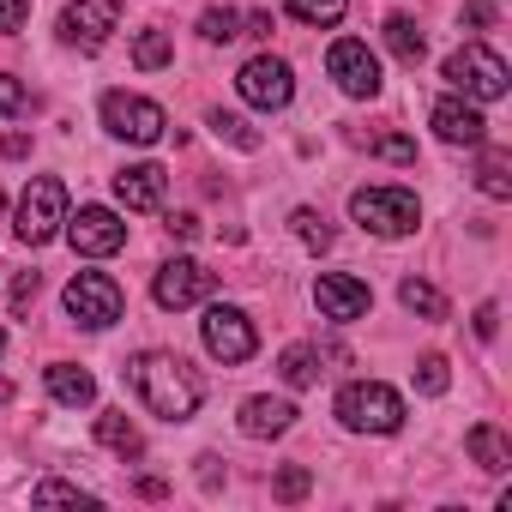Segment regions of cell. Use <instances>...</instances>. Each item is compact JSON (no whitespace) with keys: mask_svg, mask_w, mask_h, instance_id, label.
I'll return each instance as SVG.
<instances>
[{"mask_svg":"<svg viewBox=\"0 0 512 512\" xmlns=\"http://www.w3.org/2000/svg\"><path fill=\"white\" fill-rule=\"evenodd\" d=\"M127 380H133V392L145 398V410L163 416V422H187V416L199 410V398H205V380H199L181 356H169V350L133 356V362H127Z\"/></svg>","mask_w":512,"mask_h":512,"instance_id":"cell-1","label":"cell"},{"mask_svg":"<svg viewBox=\"0 0 512 512\" xmlns=\"http://www.w3.org/2000/svg\"><path fill=\"white\" fill-rule=\"evenodd\" d=\"M338 422L356 434H398L404 428V398L380 380H356L338 392Z\"/></svg>","mask_w":512,"mask_h":512,"instance_id":"cell-2","label":"cell"},{"mask_svg":"<svg viewBox=\"0 0 512 512\" xmlns=\"http://www.w3.org/2000/svg\"><path fill=\"white\" fill-rule=\"evenodd\" d=\"M350 217L362 223V229H374V235H410L416 223H422V205H416V193L410 187H356L350 193Z\"/></svg>","mask_w":512,"mask_h":512,"instance_id":"cell-3","label":"cell"},{"mask_svg":"<svg viewBox=\"0 0 512 512\" xmlns=\"http://www.w3.org/2000/svg\"><path fill=\"white\" fill-rule=\"evenodd\" d=\"M506 61L494 55V49H482V43H464L458 55H446V85L452 91H464V97H476V103H494V97H506Z\"/></svg>","mask_w":512,"mask_h":512,"instance_id":"cell-4","label":"cell"},{"mask_svg":"<svg viewBox=\"0 0 512 512\" xmlns=\"http://www.w3.org/2000/svg\"><path fill=\"white\" fill-rule=\"evenodd\" d=\"M61 223H67V187L55 181V175H37L31 187H25V199H19V241L25 247H43V241H55L61 235Z\"/></svg>","mask_w":512,"mask_h":512,"instance_id":"cell-5","label":"cell"},{"mask_svg":"<svg viewBox=\"0 0 512 512\" xmlns=\"http://www.w3.org/2000/svg\"><path fill=\"white\" fill-rule=\"evenodd\" d=\"M103 127H109L115 139H127V145H157V139H163V127H169V115H163L151 97L109 91V97H103Z\"/></svg>","mask_w":512,"mask_h":512,"instance_id":"cell-6","label":"cell"},{"mask_svg":"<svg viewBox=\"0 0 512 512\" xmlns=\"http://www.w3.org/2000/svg\"><path fill=\"white\" fill-rule=\"evenodd\" d=\"M67 314L85 326V332H109L121 320V284L109 272H79L67 284Z\"/></svg>","mask_w":512,"mask_h":512,"instance_id":"cell-7","label":"cell"},{"mask_svg":"<svg viewBox=\"0 0 512 512\" xmlns=\"http://www.w3.org/2000/svg\"><path fill=\"white\" fill-rule=\"evenodd\" d=\"M67 241L85 253V260H109V253L127 247V223L109 205H79V217H67Z\"/></svg>","mask_w":512,"mask_h":512,"instance_id":"cell-8","label":"cell"},{"mask_svg":"<svg viewBox=\"0 0 512 512\" xmlns=\"http://www.w3.org/2000/svg\"><path fill=\"white\" fill-rule=\"evenodd\" d=\"M235 91L253 103V109H284L296 97V79H290V61L278 55H253L241 73H235Z\"/></svg>","mask_w":512,"mask_h":512,"instance_id":"cell-9","label":"cell"},{"mask_svg":"<svg viewBox=\"0 0 512 512\" xmlns=\"http://www.w3.org/2000/svg\"><path fill=\"white\" fill-rule=\"evenodd\" d=\"M326 73L338 79L344 97H374V91H380V61H374L368 43H356V37H344V43L326 49Z\"/></svg>","mask_w":512,"mask_h":512,"instance_id":"cell-10","label":"cell"},{"mask_svg":"<svg viewBox=\"0 0 512 512\" xmlns=\"http://www.w3.org/2000/svg\"><path fill=\"white\" fill-rule=\"evenodd\" d=\"M157 308H193V302H205L211 290H217V272H205L199 260H169V266H157Z\"/></svg>","mask_w":512,"mask_h":512,"instance_id":"cell-11","label":"cell"},{"mask_svg":"<svg viewBox=\"0 0 512 512\" xmlns=\"http://www.w3.org/2000/svg\"><path fill=\"white\" fill-rule=\"evenodd\" d=\"M199 332H205V350H211L217 362H247L253 350H260V338H253V320H247L241 308H211Z\"/></svg>","mask_w":512,"mask_h":512,"instance_id":"cell-12","label":"cell"},{"mask_svg":"<svg viewBox=\"0 0 512 512\" xmlns=\"http://www.w3.org/2000/svg\"><path fill=\"white\" fill-rule=\"evenodd\" d=\"M115 19H121V0H73V7L61 13V37L73 49H103Z\"/></svg>","mask_w":512,"mask_h":512,"instance_id":"cell-13","label":"cell"},{"mask_svg":"<svg viewBox=\"0 0 512 512\" xmlns=\"http://www.w3.org/2000/svg\"><path fill=\"white\" fill-rule=\"evenodd\" d=\"M314 302H320V314H326V320L350 326V320H362V314H368V284H362V278H344V272H326V278L314 284Z\"/></svg>","mask_w":512,"mask_h":512,"instance_id":"cell-14","label":"cell"},{"mask_svg":"<svg viewBox=\"0 0 512 512\" xmlns=\"http://www.w3.org/2000/svg\"><path fill=\"white\" fill-rule=\"evenodd\" d=\"M428 121H434V133H440L446 145H482V139H488L482 109H470V103H458V97H440V103L428 109Z\"/></svg>","mask_w":512,"mask_h":512,"instance_id":"cell-15","label":"cell"},{"mask_svg":"<svg viewBox=\"0 0 512 512\" xmlns=\"http://www.w3.org/2000/svg\"><path fill=\"white\" fill-rule=\"evenodd\" d=\"M163 187H169V169L163 163H133V169L115 175V199L127 211H157L163 205Z\"/></svg>","mask_w":512,"mask_h":512,"instance_id":"cell-16","label":"cell"},{"mask_svg":"<svg viewBox=\"0 0 512 512\" xmlns=\"http://www.w3.org/2000/svg\"><path fill=\"white\" fill-rule=\"evenodd\" d=\"M296 428V404L290 398H247L241 404V434L247 440H272V434H290Z\"/></svg>","mask_w":512,"mask_h":512,"instance_id":"cell-17","label":"cell"},{"mask_svg":"<svg viewBox=\"0 0 512 512\" xmlns=\"http://www.w3.org/2000/svg\"><path fill=\"white\" fill-rule=\"evenodd\" d=\"M49 392H55V404H73V410H79V404L97 398V380H91L85 368H73V362H55V368H49Z\"/></svg>","mask_w":512,"mask_h":512,"instance_id":"cell-18","label":"cell"},{"mask_svg":"<svg viewBox=\"0 0 512 512\" xmlns=\"http://www.w3.org/2000/svg\"><path fill=\"white\" fill-rule=\"evenodd\" d=\"M464 446H470V458H476L482 470H506V464H512V446H506V434H500L494 422H476V428L464 434Z\"/></svg>","mask_w":512,"mask_h":512,"instance_id":"cell-19","label":"cell"},{"mask_svg":"<svg viewBox=\"0 0 512 512\" xmlns=\"http://www.w3.org/2000/svg\"><path fill=\"white\" fill-rule=\"evenodd\" d=\"M97 440H103L109 452H121V458H139V452H145V440H139V428L127 422V410H103V416H97Z\"/></svg>","mask_w":512,"mask_h":512,"instance_id":"cell-20","label":"cell"},{"mask_svg":"<svg viewBox=\"0 0 512 512\" xmlns=\"http://www.w3.org/2000/svg\"><path fill=\"white\" fill-rule=\"evenodd\" d=\"M386 49L404 61V67H416L422 55H428V43H422V31H416V19H404V13H392L386 19Z\"/></svg>","mask_w":512,"mask_h":512,"instance_id":"cell-21","label":"cell"},{"mask_svg":"<svg viewBox=\"0 0 512 512\" xmlns=\"http://www.w3.org/2000/svg\"><path fill=\"white\" fill-rule=\"evenodd\" d=\"M476 187H482L488 199H512V157H506V151H482V163H476Z\"/></svg>","mask_w":512,"mask_h":512,"instance_id":"cell-22","label":"cell"},{"mask_svg":"<svg viewBox=\"0 0 512 512\" xmlns=\"http://www.w3.org/2000/svg\"><path fill=\"white\" fill-rule=\"evenodd\" d=\"M398 302H404L410 314H422V320H446V296H440L434 284H422V278H404V284H398Z\"/></svg>","mask_w":512,"mask_h":512,"instance_id":"cell-23","label":"cell"},{"mask_svg":"<svg viewBox=\"0 0 512 512\" xmlns=\"http://www.w3.org/2000/svg\"><path fill=\"white\" fill-rule=\"evenodd\" d=\"M169 61H175L169 31H139V43H133V67H139V73H157V67H169Z\"/></svg>","mask_w":512,"mask_h":512,"instance_id":"cell-24","label":"cell"},{"mask_svg":"<svg viewBox=\"0 0 512 512\" xmlns=\"http://www.w3.org/2000/svg\"><path fill=\"white\" fill-rule=\"evenodd\" d=\"M278 374H284L290 386H314V380H320V350H314V344H296V350H284Z\"/></svg>","mask_w":512,"mask_h":512,"instance_id":"cell-25","label":"cell"},{"mask_svg":"<svg viewBox=\"0 0 512 512\" xmlns=\"http://www.w3.org/2000/svg\"><path fill=\"white\" fill-rule=\"evenodd\" d=\"M344 13H350V0H290V19L296 25H320V31L338 25Z\"/></svg>","mask_w":512,"mask_h":512,"instance_id":"cell-26","label":"cell"},{"mask_svg":"<svg viewBox=\"0 0 512 512\" xmlns=\"http://www.w3.org/2000/svg\"><path fill=\"white\" fill-rule=\"evenodd\" d=\"M290 223H296V235H302V247H314V253H326V247L338 241V235H332V223H326V217H320L314 205H302V211H296Z\"/></svg>","mask_w":512,"mask_h":512,"instance_id":"cell-27","label":"cell"},{"mask_svg":"<svg viewBox=\"0 0 512 512\" xmlns=\"http://www.w3.org/2000/svg\"><path fill=\"white\" fill-rule=\"evenodd\" d=\"M211 133H217V139H229L235 151H260V133H253L241 115H223V109H217V115H211Z\"/></svg>","mask_w":512,"mask_h":512,"instance_id":"cell-28","label":"cell"},{"mask_svg":"<svg viewBox=\"0 0 512 512\" xmlns=\"http://www.w3.org/2000/svg\"><path fill=\"white\" fill-rule=\"evenodd\" d=\"M199 31H205V43H229V37H241V13H229V7H211V13L199 19Z\"/></svg>","mask_w":512,"mask_h":512,"instance_id":"cell-29","label":"cell"},{"mask_svg":"<svg viewBox=\"0 0 512 512\" xmlns=\"http://www.w3.org/2000/svg\"><path fill=\"white\" fill-rule=\"evenodd\" d=\"M308 488H314V470H308V464H290V470H278V482H272L278 500H302Z\"/></svg>","mask_w":512,"mask_h":512,"instance_id":"cell-30","label":"cell"},{"mask_svg":"<svg viewBox=\"0 0 512 512\" xmlns=\"http://www.w3.org/2000/svg\"><path fill=\"white\" fill-rule=\"evenodd\" d=\"M31 500H37V506H61V500H67V506H85L91 494H85V488H73V482H37V488H31Z\"/></svg>","mask_w":512,"mask_h":512,"instance_id":"cell-31","label":"cell"},{"mask_svg":"<svg viewBox=\"0 0 512 512\" xmlns=\"http://www.w3.org/2000/svg\"><path fill=\"white\" fill-rule=\"evenodd\" d=\"M416 386H422L428 398H440V392L452 386V380H446V356H422V362H416Z\"/></svg>","mask_w":512,"mask_h":512,"instance_id":"cell-32","label":"cell"},{"mask_svg":"<svg viewBox=\"0 0 512 512\" xmlns=\"http://www.w3.org/2000/svg\"><path fill=\"white\" fill-rule=\"evenodd\" d=\"M25 109H31V91L13 73H0V115H25Z\"/></svg>","mask_w":512,"mask_h":512,"instance_id":"cell-33","label":"cell"},{"mask_svg":"<svg viewBox=\"0 0 512 512\" xmlns=\"http://www.w3.org/2000/svg\"><path fill=\"white\" fill-rule=\"evenodd\" d=\"M374 157H386V163H416V139L386 133V139H374Z\"/></svg>","mask_w":512,"mask_h":512,"instance_id":"cell-34","label":"cell"},{"mask_svg":"<svg viewBox=\"0 0 512 512\" xmlns=\"http://www.w3.org/2000/svg\"><path fill=\"white\" fill-rule=\"evenodd\" d=\"M31 19V0H0V31H25Z\"/></svg>","mask_w":512,"mask_h":512,"instance_id":"cell-35","label":"cell"},{"mask_svg":"<svg viewBox=\"0 0 512 512\" xmlns=\"http://www.w3.org/2000/svg\"><path fill=\"white\" fill-rule=\"evenodd\" d=\"M37 302V272H19V284H13V314H25Z\"/></svg>","mask_w":512,"mask_h":512,"instance_id":"cell-36","label":"cell"},{"mask_svg":"<svg viewBox=\"0 0 512 512\" xmlns=\"http://www.w3.org/2000/svg\"><path fill=\"white\" fill-rule=\"evenodd\" d=\"M494 332H500V308L482 302V308H476V338H494Z\"/></svg>","mask_w":512,"mask_h":512,"instance_id":"cell-37","label":"cell"},{"mask_svg":"<svg viewBox=\"0 0 512 512\" xmlns=\"http://www.w3.org/2000/svg\"><path fill=\"white\" fill-rule=\"evenodd\" d=\"M169 235L193 241V235H199V217H193V211H175V217H169Z\"/></svg>","mask_w":512,"mask_h":512,"instance_id":"cell-38","label":"cell"},{"mask_svg":"<svg viewBox=\"0 0 512 512\" xmlns=\"http://www.w3.org/2000/svg\"><path fill=\"white\" fill-rule=\"evenodd\" d=\"M0 157H31V133H7L0 139Z\"/></svg>","mask_w":512,"mask_h":512,"instance_id":"cell-39","label":"cell"},{"mask_svg":"<svg viewBox=\"0 0 512 512\" xmlns=\"http://www.w3.org/2000/svg\"><path fill=\"white\" fill-rule=\"evenodd\" d=\"M139 494H145V500H163V494H169V482H163V476H139Z\"/></svg>","mask_w":512,"mask_h":512,"instance_id":"cell-40","label":"cell"},{"mask_svg":"<svg viewBox=\"0 0 512 512\" xmlns=\"http://www.w3.org/2000/svg\"><path fill=\"white\" fill-rule=\"evenodd\" d=\"M247 37H272V13H253L247 19Z\"/></svg>","mask_w":512,"mask_h":512,"instance_id":"cell-41","label":"cell"},{"mask_svg":"<svg viewBox=\"0 0 512 512\" xmlns=\"http://www.w3.org/2000/svg\"><path fill=\"white\" fill-rule=\"evenodd\" d=\"M7 398H13V386H7V380H0V404H7Z\"/></svg>","mask_w":512,"mask_h":512,"instance_id":"cell-42","label":"cell"},{"mask_svg":"<svg viewBox=\"0 0 512 512\" xmlns=\"http://www.w3.org/2000/svg\"><path fill=\"white\" fill-rule=\"evenodd\" d=\"M0 350H7V332H0Z\"/></svg>","mask_w":512,"mask_h":512,"instance_id":"cell-43","label":"cell"}]
</instances>
